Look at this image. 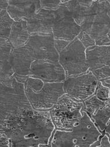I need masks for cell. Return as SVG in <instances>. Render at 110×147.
<instances>
[{
	"instance_id": "cell-1",
	"label": "cell",
	"mask_w": 110,
	"mask_h": 147,
	"mask_svg": "<svg viewBox=\"0 0 110 147\" xmlns=\"http://www.w3.org/2000/svg\"><path fill=\"white\" fill-rule=\"evenodd\" d=\"M55 130L50 110L34 109L19 119L0 122V134L9 138L11 146H50Z\"/></svg>"
},
{
	"instance_id": "cell-2",
	"label": "cell",
	"mask_w": 110,
	"mask_h": 147,
	"mask_svg": "<svg viewBox=\"0 0 110 147\" xmlns=\"http://www.w3.org/2000/svg\"><path fill=\"white\" fill-rule=\"evenodd\" d=\"M33 109L25 83L18 81L14 76L0 80V122L21 118Z\"/></svg>"
},
{
	"instance_id": "cell-3",
	"label": "cell",
	"mask_w": 110,
	"mask_h": 147,
	"mask_svg": "<svg viewBox=\"0 0 110 147\" xmlns=\"http://www.w3.org/2000/svg\"><path fill=\"white\" fill-rule=\"evenodd\" d=\"M93 120L85 112L70 131L55 130L50 146H91L103 135Z\"/></svg>"
},
{
	"instance_id": "cell-4",
	"label": "cell",
	"mask_w": 110,
	"mask_h": 147,
	"mask_svg": "<svg viewBox=\"0 0 110 147\" xmlns=\"http://www.w3.org/2000/svg\"><path fill=\"white\" fill-rule=\"evenodd\" d=\"M25 84L26 95L36 110H50L65 94L64 82H45L29 76Z\"/></svg>"
},
{
	"instance_id": "cell-5",
	"label": "cell",
	"mask_w": 110,
	"mask_h": 147,
	"mask_svg": "<svg viewBox=\"0 0 110 147\" xmlns=\"http://www.w3.org/2000/svg\"><path fill=\"white\" fill-rule=\"evenodd\" d=\"M84 104L64 94L50 110V113L56 130L70 131L83 116Z\"/></svg>"
},
{
	"instance_id": "cell-6",
	"label": "cell",
	"mask_w": 110,
	"mask_h": 147,
	"mask_svg": "<svg viewBox=\"0 0 110 147\" xmlns=\"http://www.w3.org/2000/svg\"><path fill=\"white\" fill-rule=\"evenodd\" d=\"M59 63L65 69L66 77L80 75L89 71L86 49L77 38L59 54Z\"/></svg>"
},
{
	"instance_id": "cell-7",
	"label": "cell",
	"mask_w": 110,
	"mask_h": 147,
	"mask_svg": "<svg viewBox=\"0 0 110 147\" xmlns=\"http://www.w3.org/2000/svg\"><path fill=\"white\" fill-rule=\"evenodd\" d=\"M99 81L91 71L82 74L66 77L64 81L65 94L84 101L95 94Z\"/></svg>"
},
{
	"instance_id": "cell-8",
	"label": "cell",
	"mask_w": 110,
	"mask_h": 147,
	"mask_svg": "<svg viewBox=\"0 0 110 147\" xmlns=\"http://www.w3.org/2000/svg\"><path fill=\"white\" fill-rule=\"evenodd\" d=\"M81 31V27L73 19L69 9L62 4L56 10V18L52 29L54 39L72 42L77 38Z\"/></svg>"
},
{
	"instance_id": "cell-9",
	"label": "cell",
	"mask_w": 110,
	"mask_h": 147,
	"mask_svg": "<svg viewBox=\"0 0 110 147\" xmlns=\"http://www.w3.org/2000/svg\"><path fill=\"white\" fill-rule=\"evenodd\" d=\"M34 60L59 61V53L54 46L53 34H32L25 45Z\"/></svg>"
},
{
	"instance_id": "cell-10",
	"label": "cell",
	"mask_w": 110,
	"mask_h": 147,
	"mask_svg": "<svg viewBox=\"0 0 110 147\" xmlns=\"http://www.w3.org/2000/svg\"><path fill=\"white\" fill-rule=\"evenodd\" d=\"M96 12L89 34L97 46L110 45V18L106 9L105 1H96Z\"/></svg>"
},
{
	"instance_id": "cell-11",
	"label": "cell",
	"mask_w": 110,
	"mask_h": 147,
	"mask_svg": "<svg viewBox=\"0 0 110 147\" xmlns=\"http://www.w3.org/2000/svg\"><path fill=\"white\" fill-rule=\"evenodd\" d=\"M30 76L39 78L45 82H64L66 78V72L58 62L35 60L33 62Z\"/></svg>"
},
{
	"instance_id": "cell-12",
	"label": "cell",
	"mask_w": 110,
	"mask_h": 147,
	"mask_svg": "<svg viewBox=\"0 0 110 147\" xmlns=\"http://www.w3.org/2000/svg\"><path fill=\"white\" fill-rule=\"evenodd\" d=\"M56 18V10L41 8L27 21L29 32L32 34H52Z\"/></svg>"
},
{
	"instance_id": "cell-13",
	"label": "cell",
	"mask_w": 110,
	"mask_h": 147,
	"mask_svg": "<svg viewBox=\"0 0 110 147\" xmlns=\"http://www.w3.org/2000/svg\"><path fill=\"white\" fill-rule=\"evenodd\" d=\"M34 61L32 53L26 46L13 48L11 56V64L15 75L29 77L31 66Z\"/></svg>"
},
{
	"instance_id": "cell-14",
	"label": "cell",
	"mask_w": 110,
	"mask_h": 147,
	"mask_svg": "<svg viewBox=\"0 0 110 147\" xmlns=\"http://www.w3.org/2000/svg\"><path fill=\"white\" fill-rule=\"evenodd\" d=\"M40 1H9L7 12L15 21H28L40 9Z\"/></svg>"
},
{
	"instance_id": "cell-15",
	"label": "cell",
	"mask_w": 110,
	"mask_h": 147,
	"mask_svg": "<svg viewBox=\"0 0 110 147\" xmlns=\"http://www.w3.org/2000/svg\"><path fill=\"white\" fill-rule=\"evenodd\" d=\"M89 71L110 64V45L95 46L86 49Z\"/></svg>"
},
{
	"instance_id": "cell-16",
	"label": "cell",
	"mask_w": 110,
	"mask_h": 147,
	"mask_svg": "<svg viewBox=\"0 0 110 147\" xmlns=\"http://www.w3.org/2000/svg\"><path fill=\"white\" fill-rule=\"evenodd\" d=\"M0 39V80H4L14 76L11 64L13 47L8 39L1 38Z\"/></svg>"
},
{
	"instance_id": "cell-17",
	"label": "cell",
	"mask_w": 110,
	"mask_h": 147,
	"mask_svg": "<svg viewBox=\"0 0 110 147\" xmlns=\"http://www.w3.org/2000/svg\"><path fill=\"white\" fill-rule=\"evenodd\" d=\"M95 1H62L64 4L69 9L73 19L81 26L86 18L90 14L91 7Z\"/></svg>"
},
{
	"instance_id": "cell-18",
	"label": "cell",
	"mask_w": 110,
	"mask_h": 147,
	"mask_svg": "<svg viewBox=\"0 0 110 147\" xmlns=\"http://www.w3.org/2000/svg\"><path fill=\"white\" fill-rule=\"evenodd\" d=\"M30 37L27 21L22 20L14 22L8 39L13 48H17L25 46Z\"/></svg>"
},
{
	"instance_id": "cell-19",
	"label": "cell",
	"mask_w": 110,
	"mask_h": 147,
	"mask_svg": "<svg viewBox=\"0 0 110 147\" xmlns=\"http://www.w3.org/2000/svg\"><path fill=\"white\" fill-rule=\"evenodd\" d=\"M90 117L99 130L103 133H104L107 124L110 120V100L104 106L97 110V112Z\"/></svg>"
},
{
	"instance_id": "cell-20",
	"label": "cell",
	"mask_w": 110,
	"mask_h": 147,
	"mask_svg": "<svg viewBox=\"0 0 110 147\" xmlns=\"http://www.w3.org/2000/svg\"><path fill=\"white\" fill-rule=\"evenodd\" d=\"M15 22L7 10L0 11V36L1 38L9 39Z\"/></svg>"
},
{
	"instance_id": "cell-21",
	"label": "cell",
	"mask_w": 110,
	"mask_h": 147,
	"mask_svg": "<svg viewBox=\"0 0 110 147\" xmlns=\"http://www.w3.org/2000/svg\"><path fill=\"white\" fill-rule=\"evenodd\" d=\"M109 100H101L95 94L83 101L84 110L91 117L94 115L97 110L104 106Z\"/></svg>"
},
{
	"instance_id": "cell-22",
	"label": "cell",
	"mask_w": 110,
	"mask_h": 147,
	"mask_svg": "<svg viewBox=\"0 0 110 147\" xmlns=\"http://www.w3.org/2000/svg\"><path fill=\"white\" fill-rule=\"evenodd\" d=\"M96 96L101 100H109L110 96V90L108 87H107L102 84V83L99 81L96 92Z\"/></svg>"
},
{
	"instance_id": "cell-23",
	"label": "cell",
	"mask_w": 110,
	"mask_h": 147,
	"mask_svg": "<svg viewBox=\"0 0 110 147\" xmlns=\"http://www.w3.org/2000/svg\"><path fill=\"white\" fill-rule=\"evenodd\" d=\"M77 38L82 43L85 47L87 49L96 46V42L95 40L91 38L90 35L84 31H81L78 36Z\"/></svg>"
},
{
	"instance_id": "cell-24",
	"label": "cell",
	"mask_w": 110,
	"mask_h": 147,
	"mask_svg": "<svg viewBox=\"0 0 110 147\" xmlns=\"http://www.w3.org/2000/svg\"><path fill=\"white\" fill-rule=\"evenodd\" d=\"M92 72L99 81L110 78V64L93 70Z\"/></svg>"
},
{
	"instance_id": "cell-25",
	"label": "cell",
	"mask_w": 110,
	"mask_h": 147,
	"mask_svg": "<svg viewBox=\"0 0 110 147\" xmlns=\"http://www.w3.org/2000/svg\"><path fill=\"white\" fill-rule=\"evenodd\" d=\"M42 8L56 10L62 4V1H40Z\"/></svg>"
},
{
	"instance_id": "cell-26",
	"label": "cell",
	"mask_w": 110,
	"mask_h": 147,
	"mask_svg": "<svg viewBox=\"0 0 110 147\" xmlns=\"http://www.w3.org/2000/svg\"><path fill=\"white\" fill-rule=\"evenodd\" d=\"M70 42H68L64 40L54 39V46L58 53L60 54L68 46Z\"/></svg>"
},
{
	"instance_id": "cell-27",
	"label": "cell",
	"mask_w": 110,
	"mask_h": 147,
	"mask_svg": "<svg viewBox=\"0 0 110 147\" xmlns=\"http://www.w3.org/2000/svg\"><path fill=\"white\" fill-rule=\"evenodd\" d=\"M11 146V141L7 137L0 134V147H10Z\"/></svg>"
},
{
	"instance_id": "cell-28",
	"label": "cell",
	"mask_w": 110,
	"mask_h": 147,
	"mask_svg": "<svg viewBox=\"0 0 110 147\" xmlns=\"http://www.w3.org/2000/svg\"><path fill=\"white\" fill-rule=\"evenodd\" d=\"M100 146L110 147V139L109 136L105 133H103L100 138Z\"/></svg>"
},
{
	"instance_id": "cell-29",
	"label": "cell",
	"mask_w": 110,
	"mask_h": 147,
	"mask_svg": "<svg viewBox=\"0 0 110 147\" xmlns=\"http://www.w3.org/2000/svg\"><path fill=\"white\" fill-rule=\"evenodd\" d=\"M9 6V1L8 0H1L0 1V11L7 10Z\"/></svg>"
},
{
	"instance_id": "cell-30",
	"label": "cell",
	"mask_w": 110,
	"mask_h": 147,
	"mask_svg": "<svg viewBox=\"0 0 110 147\" xmlns=\"http://www.w3.org/2000/svg\"><path fill=\"white\" fill-rule=\"evenodd\" d=\"M100 82L102 83V84L107 87H108L110 90V78L103 80L100 81ZM109 100H110V96H109Z\"/></svg>"
},
{
	"instance_id": "cell-31",
	"label": "cell",
	"mask_w": 110,
	"mask_h": 147,
	"mask_svg": "<svg viewBox=\"0 0 110 147\" xmlns=\"http://www.w3.org/2000/svg\"><path fill=\"white\" fill-rule=\"evenodd\" d=\"M104 133H106L109 136V139H110V120H109V122L107 124V125L106 127V128H105V130L104 131Z\"/></svg>"
},
{
	"instance_id": "cell-32",
	"label": "cell",
	"mask_w": 110,
	"mask_h": 147,
	"mask_svg": "<svg viewBox=\"0 0 110 147\" xmlns=\"http://www.w3.org/2000/svg\"><path fill=\"white\" fill-rule=\"evenodd\" d=\"M105 5L107 13L110 18V1H105Z\"/></svg>"
},
{
	"instance_id": "cell-33",
	"label": "cell",
	"mask_w": 110,
	"mask_h": 147,
	"mask_svg": "<svg viewBox=\"0 0 110 147\" xmlns=\"http://www.w3.org/2000/svg\"><path fill=\"white\" fill-rule=\"evenodd\" d=\"M109 37H110V28H109Z\"/></svg>"
}]
</instances>
